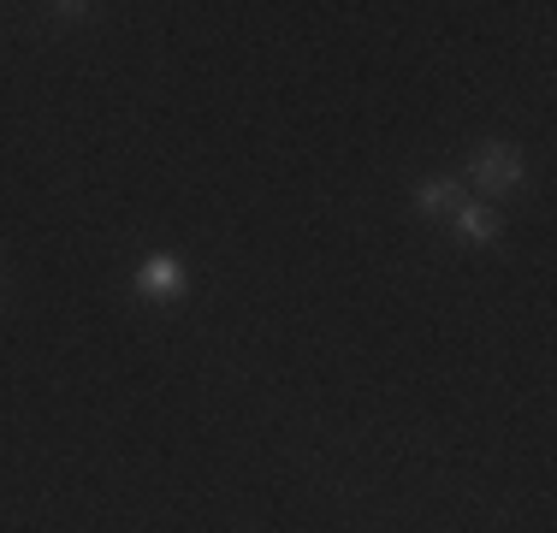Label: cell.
I'll use <instances>...</instances> for the list:
<instances>
[{
	"label": "cell",
	"instance_id": "obj_1",
	"mask_svg": "<svg viewBox=\"0 0 557 533\" xmlns=\"http://www.w3.org/2000/svg\"><path fill=\"white\" fill-rule=\"evenodd\" d=\"M469 172H474V190L481 196H510L528 184V160L516 142H481V149L469 154Z\"/></svg>",
	"mask_w": 557,
	"mask_h": 533
},
{
	"label": "cell",
	"instance_id": "obj_2",
	"mask_svg": "<svg viewBox=\"0 0 557 533\" xmlns=\"http://www.w3.org/2000/svg\"><path fill=\"white\" fill-rule=\"evenodd\" d=\"M184 285H190V266H184L178 256H166V249L143 256L137 273H131V290H137L143 302H178Z\"/></svg>",
	"mask_w": 557,
	"mask_h": 533
},
{
	"label": "cell",
	"instance_id": "obj_3",
	"mask_svg": "<svg viewBox=\"0 0 557 533\" xmlns=\"http://www.w3.org/2000/svg\"><path fill=\"white\" fill-rule=\"evenodd\" d=\"M462 202H469L462 178H421L416 184V213H421V220H450Z\"/></svg>",
	"mask_w": 557,
	"mask_h": 533
},
{
	"label": "cell",
	"instance_id": "obj_4",
	"mask_svg": "<svg viewBox=\"0 0 557 533\" xmlns=\"http://www.w3.org/2000/svg\"><path fill=\"white\" fill-rule=\"evenodd\" d=\"M450 232H457V244H462V249H486V244L498 237V213L469 196V202L450 213Z\"/></svg>",
	"mask_w": 557,
	"mask_h": 533
},
{
	"label": "cell",
	"instance_id": "obj_5",
	"mask_svg": "<svg viewBox=\"0 0 557 533\" xmlns=\"http://www.w3.org/2000/svg\"><path fill=\"white\" fill-rule=\"evenodd\" d=\"M0 290H7V285H0Z\"/></svg>",
	"mask_w": 557,
	"mask_h": 533
}]
</instances>
